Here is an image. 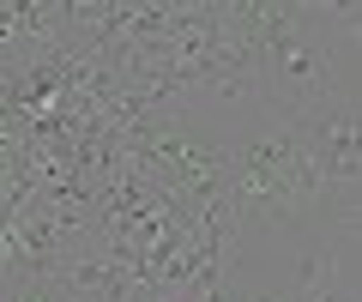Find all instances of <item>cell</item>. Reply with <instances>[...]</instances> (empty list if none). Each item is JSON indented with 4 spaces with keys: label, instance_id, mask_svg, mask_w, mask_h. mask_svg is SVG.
<instances>
[{
    "label": "cell",
    "instance_id": "cell-1",
    "mask_svg": "<svg viewBox=\"0 0 362 302\" xmlns=\"http://www.w3.org/2000/svg\"><path fill=\"white\" fill-rule=\"evenodd\" d=\"M254 73H259V91H266V109H278V115H302V109L332 103V97H356V61H344L314 30L308 6H302L296 30H284L278 42L259 49Z\"/></svg>",
    "mask_w": 362,
    "mask_h": 302
},
{
    "label": "cell",
    "instance_id": "cell-2",
    "mask_svg": "<svg viewBox=\"0 0 362 302\" xmlns=\"http://www.w3.org/2000/svg\"><path fill=\"white\" fill-rule=\"evenodd\" d=\"M0 302H78L61 278H13L0 284Z\"/></svg>",
    "mask_w": 362,
    "mask_h": 302
}]
</instances>
